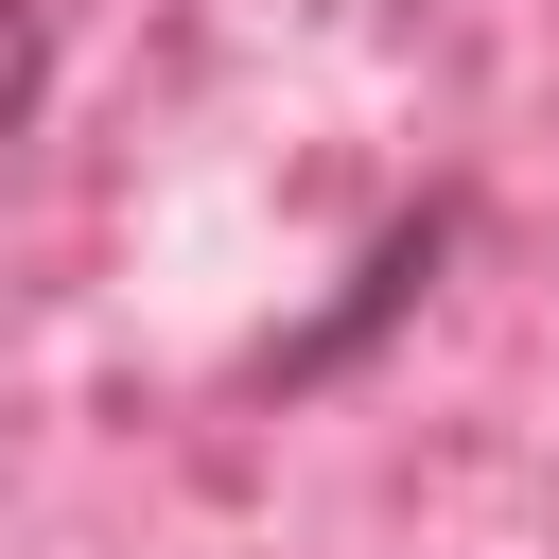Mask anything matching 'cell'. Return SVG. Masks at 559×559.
<instances>
[{
    "label": "cell",
    "mask_w": 559,
    "mask_h": 559,
    "mask_svg": "<svg viewBox=\"0 0 559 559\" xmlns=\"http://www.w3.org/2000/svg\"><path fill=\"white\" fill-rule=\"evenodd\" d=\"M419 262H437V227H384V245H367V280H349V314H332V332H297L280 367H297V384H314V367H349V349H367V332L419 297Z\"/></svg>",
    "instance_id": "cell-1"
},
{
    "label": "cell",
    "mask_w": 559,
    "mask_h": 559,
    "mask_svg": "<svg viewBox=\"0 0 559 559\" xmlns=\"http://www.w3.org/2000/svg\"><path fill=\"white\" fill-rule=\"evenodd\" d=\"M35 87H52V17H35V0H0V140L35 122Z\"/></svg>",
    "instance_id": "cell-2"
}]
</instances>
